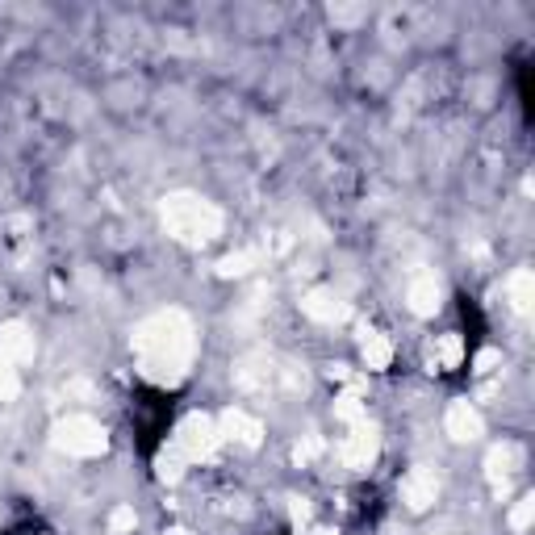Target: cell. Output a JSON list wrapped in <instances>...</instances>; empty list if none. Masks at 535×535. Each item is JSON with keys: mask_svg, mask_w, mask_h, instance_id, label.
Returning a JSON list of instances; mask_svg holds the SVG:
<instances>
[{"mask_svg": "<svg viewBox=\"0 0 535 535\" xmlns=\"http://www.w3.org/2000/svg\"><path fill=\"white\" fill-rule=\"evenodd\" d=\"M314 535H335V531H314Z\"/></svg>", "mask_w": 535, "mask_h": 535, "instance_id": "2", "label": "cell"}, {"mask_svg": "<svg viewBox=\"0 0 535 535\" xmlns=\"http://www.w3.org/2000/svg\"><path fill=\"white\" fill-rule=\"evenodd\" d=\"M464 360H469V347H464V339H460L456 331L435 335V343H431V364H435L439 372H456ZM435 368H431V372H435Z\"/></svg>", "mask_w": 535, "mask_h": 535, "instance_id": "1", "label": "cell"}]
</instances>
